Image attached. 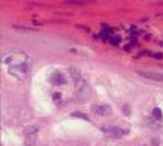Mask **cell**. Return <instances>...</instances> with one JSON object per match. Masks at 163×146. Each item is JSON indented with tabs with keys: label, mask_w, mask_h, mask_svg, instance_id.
Masks as SVG:
<instances>
[{
	"label": "cell",
	"mask_w": 163,
	"mask_h": 146,
	"mask_svg": "<svg viewBox=\"0 0 163 146\" xmlns=\"http://www.w3.org/2000/svg\"><path fill=\"white\" fill-rule=\"evenodd\" d=\"M28 55L23 53V52H12L9 55H6V57L3 58V62L6 64V66H23V64H28Z\"/></svg>",
	"instance_id": "cell-1"
},
{
	"label": "cell",
	"mask_w": 163,
	"mask_h": 146,
	"mask_svg": "<svg viewBox=\"0 0 163 146\" xmlns=\"http://www.w3.org/2000/svg\"><path fill=\"white\" fill-rule=\"evenodd\" d=\"M101 131L104 134H107L108 137H116V139H121V137L130 134L128 128H121V126H114V125H104V126H101Z\"/></svg>",
	"instance_id": "cell-2"
},
{
	"label": "cell",
	"mask_w": 163,
	"mask_h": 146,
	"mask_svg": "<svg viewBox=\"0 0 163 146\" xmlns=\"http://www.w3.org/2000/svg\"><path fill=\"white\" fill-rule=\"evenodd\" d=\"M75 90H76L78 97H81V100L87 99V96L90 94V85L87 84V81H84V79L75 82Z\"/></svg>",
	"instance_id": "cell-3"
},
{
	"label": "cell",
	"mask_w": 163,
	"mask_h": 146,
	"mask_svg": "<svg viewBox=\"0 0 163 146\" xmlns=\"http://www.w3.org/2000/svg\"><path fill=\"white\" fill-rule=\"evenodd\" d=\"M26 73H28V64H23V66H14L9 67V75L19 81H23L26 78Z\"/></svg>",
	"instance_id": "cell-4"
},
{
	"label": "cell",
	"mask_w": 163,
	"mask_h": 146,
	"mask_svg": "<svg viewBox=\"0 0 163 146\" xmlns=\"http://www.w3.org/2000/svg\"><path fill=\"white\" fill-rule=\"evenodd\" d=\"M92 111L98 116H111L113 110L110 105H105V104H93L92 105Z\"/></svg>",
	"instance_id": "cell-5"
},
{
	"label": "cell",
	"mask_w": 163,
	"mask_h": 146,
	"mask_svg": "<svg viewBox=\"0 0 163 146\" xmlns=\"http://www.w3.org/2000/svg\"><path fill=\"white\" fill-rule=\"evenodd\" d=\"M38 130H40V128H38V126H35V125H31V126H26V128H24L23 134H24V139L28 140V143H29V145H32V143H34V139L37 137Z\"/></svg>",
	"instance_id": "cell-6"
},
{
	"label": "cell",
	"mask_w": 163,
	"mask_h": 146,
	"mask_svg": "<svg viewBox=\"0 0 163 146\" xmlns=\"http://www.w3.org/2000/svg\"><path fill=\"white\" fill-rule=\"evenodd\" d=\"M49 81H50L52 85H64L66 84V78L61 72H53L49 78Z\"/></svg>",
	"instance_id": "cell-7"
},
{
	"label": "cell",
	"mask_w": 163,
	"mask_h": 146,
	"mask_svg": "<svg viewBox=\"0 0 163 146\" xmlns=\"http://www.w3.org/2000/svg\"><path fill=\"white\" fill-rule=\"evenodd\" d=\"M140 76L146 78V79H151V81H157V82H163V75L162 73H154V72H143V70H139L137 72Z\"/></svg>",
	"instance_id": "cell-8"
},
{
	"label": "cell",
	"mask_w": 163,
	"mask_h": 146,
	"mask_svg": "<svg viewBox=\"0 0 163 146\" xmlns=\"http://www.w3.org/2000/svg\"><path fill=\"white\" fill-rule=\"evenodd\" d=\"M70 76H72V79H73V84L83 79V76H81L79 70H76V69H70Z\"/></svg>",
	"instance_id": "cell-9"
},
{
	"label": "cell",
	"mask_w": 163,
	"mask_h": 146,
	"mask_svg": "<svg viewBox=\"0 0 163 146\" xmlns=\"http://www.w3.org/2000/svg\"><path fill=\"white\" fill-rule=\"evenodd\" d=\"M70 116H72V117H79V119H83V120L90 122V117H88L87 114H84V113H72Z\"/></svg>",
	"instance_id": "cell-10"
},
{
	"label": "cell",
	"mask_w": 163,
	"mask_h": 146,
	"mask_svg": "<svg viewBox=\"0 0 163 146\" xmlns=\"http://www.w3.org/2000/svg\"><path fill=\"white\" fill-rule=\"evenodd\" d=\"M101 36H102V38H108V40H110L111 38V29H108V27H104V31L101 32Z\"/></svg>",
	"instance_id": "cell-11"
},
{
	"label": "cell",
	"mask_w": 163,
	"mask_h": 146,
	"mask_svg": "<svg viewBox=\"0 0 163 146\" xmlns=\"http://www.w3.org/2000/svg\"><path fill=\"white\" fill-rule=\"evenodd\" d=\"M152 116H154V119H157V120H160V119L163 117V114H162V110H160V108H154V110H152Z\"/></svg>",
	"instance_id": "cell-12"
},
{
	"label": "cell",
	"mask_w": 163,
	"mask_h": 146,
	"mask_svg": "<svg viewBox=\"0 0 163 146\" xmlns=\"http://www.w3.org/2000/svg\"><path fill=\"white\" fill-rule=\"evenodd\" d=\"M119 41H121V38L117 35H113L111 38H110V43L113 44V46H116V44H119Z\"/></svg>",
	"instance_id": "cell-13"
},
{
	"label": "cell",
	"mask_w": 163,
	"mask_h": 146,
	"mask_svg": "<svg viewBox=\"0 0 163 146\" xmlns=\"http://www.w3.org/2000/svg\"><path fill=\"white\" fill-rule=\"evenodd\" d=\"M61 97H62V96H61L60 93H55V94H53V100H55V102H60Z\"/></svg>",
	"instance_id": "cell-14"
},
{
	"label": "cell",
	"mask_w": 163,
	"mask_h": 146,
	"mask_svg": "<svg viewBox=\"0 0 163 146\" xmlns=\"http://www.w3.org/2000/svg\"><path fill=\"white\" fill-rule=\"evenodd\" d=\"M151 55H152L154 58H157V59H162V58H163V55H162V53H151Z\"/></svg>",
	"instance_id": "cell-15"
}]
</instances>
